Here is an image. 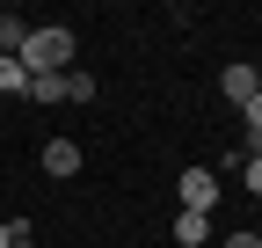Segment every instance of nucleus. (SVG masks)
Wrapping results in <instances>:
<instances>
[{"instance_id":"nucleus-1","label":"nucleus","mask_w":262,"mask_h":248,"mask_svg":"<svg viewBox=\"0 0 262 248\" xmlns=\"http://www.w3.org/2000/svg\"><path fill=\"white\" fill-rule=\"evenodd\" d=\"M22 73L29 80H44V73H73V29L66 22H29V37H22Z\"/></svg>"},{"instance_id":"nucleus-2","label":"nucleus","mask_w":262,"mask_h":248,"mask_svg":"<svg viewBox=\"0 0 262 248\" xmlns=\"http://www.w3.org/2000/svg\"><path fill=\"white\" fill-rule=\"evenodd\" d=\"M175 197H182V212H204V219H211V204H219V175H211V168H182Z\"/></svg>"},{"instance_id":"nucleus-3","label":"nucleus","mask_w":262,"mask_h":248,"mask_svg":"<svg viewBox=\"0 0 262 248\" xmlns=\"http://www.w3.org/2000/svg\"><path fill=\"white\" fill-rule=\"evenodd\" d=\"M44 175H80V139H44Z\"/></svg>"},{"instance_id":"nucleus-4","label":"nucleus","mask_w":262,"mask_h":248,"mask_svg":"<svg viewBox=\"0 0 262 248\" xmlns=\"http://www.w3.org/2000/svg\"><path fill=\"white\" fill-rule=\"evenodd\" d=\"M219 95L226 102H248L255 95V66H219Z\"/></svg>"},{"instance_id":"nucleus-5","label":"nucleus","mask_w":262,"mask_h":248,"mask_svg":"<svg viewBox=\"0 0 262 248\" xmlns=\"http://www.w3.org/2000/svg\"><path fill=\"white\" fill-rule=\"evenodd\" d=\"M175 241L182 248H204L211 241V219H204V212H175Z\"/></svg>"},{"instance_id":"nucleus-6","label":"nucleus","mask_w":262,"mask_h":248,"mask_svg":"<svg viewBox=\"0 0 262 248\" xmlns=\"http://www.w3.org/2000/svg\"><path fill=\"white\" fill-rule=\"evenodd\" d=\"M22 37H29V22H22V15H0V58H15Z\"/></svg>"},{"instance_id":"nucleus-7","label":"nucleus","mask_w":262,"mask_h":248,"mask_svg":"<svg viewBox=\"0 0 262 248\" xmlns=\"http://www.w3.org/2000/svg\"><path fill=\"white\" fill-rule=\"evenodd\" d=\"M0 95H29V73H22V58H0Z\"/></svg>"},{"instance_id":"nucleus-8","label":"nucleus","mask_w":262,"mask_h":248,"mask_svg":"<svg viewBox=\"0 0 262 248\" xmlns=\"http://www.w3.org/2000/svg\"><path fill=\"white\" fill-rule=\"evenodd\" d=\"M29 102H66V73H44V80H29Z\"/></svg>"},{"instance_id":"nucleus-9","label":"nucleus","mask_w":262,"mask_h":248,"mask_svg":"<svg viewBox=\"0 0 262 248\" xmlns=\"http://www.w3.org/2000/svg\"><path fill=\"white\" fill-rule=\"evenodd\" d=\"M66 102H95V80L88 73H66Z\"/></svg>"},{"instance_id":"nucleus-10","label":"nucleus","mask_w":262,"mask_h":248,"mask_svg":"<svg viewBox=\"0 0 262 248\" xmlns=\"http://www.w3.org/2000/svg\"><path fill=\"white\" fill-rule=\"evenodd\" d=\"M241 182H248L255 197H262V153H248V161H241Z\"/></svg>"},{"instance_id":"nucleus-11","label":"nucleus","mask_w":262,"mask_h":248,"mask_svg":"<svg viewBox=\"0 0 262 248\" xmlns=\"http://www.w3.org/2000/svg\"><path fill=\"white\" fill-rule=\"evenodd\" d=\"M8 226H15V241H8V248H37V234H29V219H8Z\"/></svg>"},{"instance_id":"nucleus-12","label":"nucleus","mask_w":262,"mask_h":248,"mask_svg":"<svg viewBox=\"0 0 262 248\" xmlns=\"http://www.w3.org/2000/svg\"><path fill=\"white\" fill-rule=\"evenodd\" d=\"M219 248H262V234H248V226H241V234H226Z\"/></svg>"},{"instance_id":"nucleus-13","label":"nucleus","mask_w":262,"mask_h":248,"mask_svg":"<svg viewBox=\"0 0 262 248\" xmlns=\"http://www.w3.org/2000/svg\"><path fill=\"white\" fill-rule=\"evenodd\" d=\"M8 241H15V226H8V219H0V248H8Z\"/></svg>"}]
</instances>
